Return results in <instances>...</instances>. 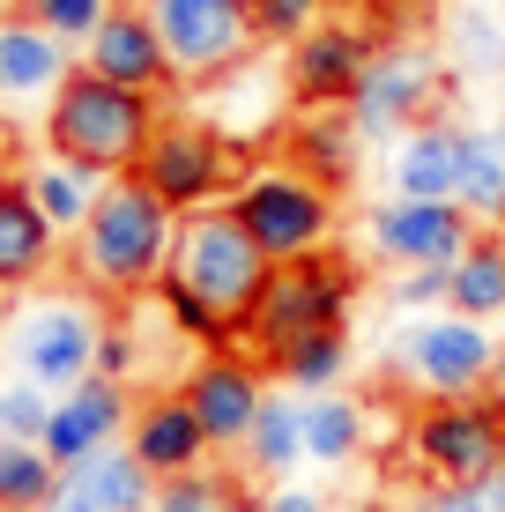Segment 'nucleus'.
Returning <instances> with one entry per match:
<instances>
[{
    "label": "nucleus",
    "mask_w": 505,
    "mask_h": 512,
    "mask_svg": "<svg viewBox=\"0 0 505 512\" xmlns=\"http://www.w3.org/2000/svg\"><path fill=\"white\" fill-rule=\"evenodd\" d=\"M0 156H8V149H0ZM0 171H8V164H0Z\"/></svg>",
    "instance_id": "nucleus-42"
},
{
    "label": "nucleus",
    "mask_w": 505,
    "mask_h": 512,
    "mask_svg": "<svg viewBox=\"0 0 505 512\" xmlns=\"http://www.w3.org/2000/svg\"><path fill=\"white\" fill-rule=\"evenodd\" d=\"M357 297H364V268L350 253H335V245L312 253V260H283V268L268 275V290H260V305L246 312V334H238V342L268 364V357H283L290 342H305V334H320V327H350Z\"/></svg>",
    "instance_id": "nucleus-4"
},
{
    "label": "nucleus",
    "mask_w": 505,
    "mask_h": 512,
    "mask_svg": "<svg viewBox=\"0 0 505 512\" xmlns=\"http://www.w3.org/2000/svg\"><path fill=\"white\" fill-rule=\"evenodd\" d=\"M327 23V0H253V38L260 45H298L305 30Z\"/></svg>",
    "instance_id": "nucleus-33"
},
{
    "label": "nucleus",
    "mask_w": 505,
    "mask_h": 512,
    "mask_svg": "<svg viewBox=\"0 0 505 512\" xmlns=\"http://www.w3.org/2000/svg\"><path fill=\"white\" fill-rule=\"evenodd\" d=\"M246 512H260V498H253V505H246Z\"/></svg>",
    "instance_id": "nucleus-40"
},
{
    "label": "nucleus",
    "mask_w": 505,
    "mask_h": 512,
    "mask_svg": "<svg viewBox=\"0 0 505 512\" xmlns=\"http://www.w3.org/2000/svg\"><path fill=\"white\" fill-rule=\"evenodd\" d=\"M476 231L483 223L461 201H409V193H394V201H379L364 216V253L394 275L402 268H454Z\"/></svg>",
    "instance_id": "nucleus-13"
},
{
    "label": "nucleus",
    "mask_w": 505,
    "mask_h": 512,
    "mask_svg": "<svg viewBox=\"0 0 505 512\" xmlns=\"http://www.w3.org/2000/svg\"><path fill=\"white\" fill-rule=\"evenodd\" d=\"M134 179H142L156 201H171L179 216H194V208H223L231 201V186L246 179V156H238L231 134H216L208 119L194 112H164L142 149V164H134Z\"/></svg>",
    "instance_id": "nucleus-8"
},
{
    "label": "nucleus",
    "mask_w": 505,
    "mask_h": 512,
    "mask_svg": "<svg viewBox=\"0 0 505 512\" xmlns=\"http://www.w3.org/2000/svg\"><path fill=\"white\" fill-rule=\"evenodd\" d=\"M505 461V409L491 394L468 401H416L409 416V468L424 483H468V475H498Z\"/></svg>",
    "instance_id": "nucleus-10"
},
{
    "label": "nucleus",
    "mask_w": 505,
    "mask_h": 512,
    "mask_svg": "<svg viewBox=\"0 0 505 512\" xmlns=\"http://www.w3.org/2000/svg\"><path fill=\"white\" fill-rule=\"evenodd\" d=\"M260 512H327L320 490H298V483H268L260 490Z\"/></svg>",
    "instance_id": "nucleus-38"
},
{
    "label": "nucleus",
    "mask_w": 505,
    "mask_h": 512,
    "mask_svg": "<svg viewBox=\"0 0 505 512\" xmlns=\"http://www.w3.org/2000/svg\"><path fill=\"white\" fill-rule=\"evenodd\" d=\"M23 186H30V201L45 208V223L60 238H75L82 223H90V208H97V193H104V179L97 171H82V164H67V156H30L23 164Z\"/></svg>",
    "instance_id": "nucleus-26"
},
{
    "label": "nucleus",
    "mask_w": 505,
    "mask_h": 512,
    "mask_svg": "<svg viewBox=\"0 0 505 512\" xmlns=\"http://www.w3.org/2000/svg\"><path fill=\"white\" fill-rule=\"evenodd\" d=\"M253 505V490H246V475H231V468H186V475H164L156 483V498L149 512H246Z\"/></svg>",
    "instance_id": "nucleus-29"
},
{
    "label": "nucleus",
    "mask_w": 505,
    "mask_h": 512,
    "mask_svg": "<svg viewBox=\"0 0 505 512\" xmlns=\"http://www.w3.org/2000/svg\"><path fill=\"white\" fill-rule=\"evenodd\" d=\"M149 498H156V475L134 461L127 446H104L90 461L60 468L45 512H149Z\"/></svg>",
    "instance_id": "nucleus-21"
},
{
    "label": "nucleus",
    "mask_w": 505,
    "mask_h": 512,
    "mask_svg": "<svg viewBox=\"0 0 505 512\" xmlns=\"http://www.w3.org/2000/svg\"><path fill=\"white\" fill-rule=\"evenodd\" d=\"M52 483H60V461H52L45 446L0 438V512H45Z\"/></svg>",
    "instance_id": "nucleus-30"
},
{
    "label": "nucleus",
    "mask_w": 505,
    "mask_h": 512,
    "mask_svg": "<svg viewBox=\"0 0 505 512\" xmlns=\"http://www.w3.org/2000/svg\"><path fill=\"white\" fill-rule=\"evenodd\" d=\"M238 461L246 475H268V483H290V475L305 468V394H290V386H275L268 401H260L246 446H238Z\"/></svg>",
    "instance_id": "nucleus-23"
},
{
    "label": "nucleus",
    "mask_w": 505,
    "mask_h": 512,
    "mask_svg": "<svg viewBox=\"0 0 505 512\" xmlns=\"http://www.w3.org/2000/svg\"><path fill=\"white\" fill-rule=\"evenodd\" d=\"M60 231L45 223V208L30 201L23 171H0V297H23L60 268Z\"/></svg>",
    "instance_id": "nucleus-18"
},
{
    "label": "nucleus",
    "mask_w": 505,
    "mask_h": 512,
    "mask_svg": "<svg viewBox=\"0 0 505 512\" xmlns=\"http://www.w3.org/2000/svg\"><path fill=\"white\" fill-rule=\"evenodd\" d=\"M171 245H179V208L156 201L127 171V179H104L90 223L67 238V275L97 305H134V297H156V282L171 268Z\"/></svg>",
    "instance_id": "nucleus-2"
},
{
    "label": "nucleus",
    "mask_w": 505,
    "mask_h": 512,
    "mask_svg": "<svg viewBox=\"0 0 505 512\" xmlns=\"http://www.w3.org/2000/svg\"><path fill=\"white\" fill-rule=\"evenodd\" d=\"M127 423H134V386L90 372L82 386H67V394H52V423H45V453L60 468L90 461L104 446H127Z\"/></svg>",
    "instance_id": "nucleus-15"
},
{
    "label": "nucleus",
    "mask_w": 505,
    "mask_h": 512,
    "mask_svg": "<svg viewBox=\"0 0 505 512\" xmlns=\"http://www.w3.org/2000/svg\"><path fill=\"white\" fill-rule=\"evenodd\" d=\"M498 334L468 312H416V320L387 342V379H402L416 401H468L491 394Z\"/></svg>",
    "instance_id": "nucleus-7"
},
{
    "label": "nucleus",
    "mask_w": 505,
    "mask_h": 512,
    "mask_svg": "<svg viewBox=\"0 0 505 512\" xmlns=\"http://www.w3.org/2000/svg\"><path fill=\"white\" fill-rule=\"evenodd\" d=\"M394 193H409V201H454L461 193V127L454 119H424V127H409L394 141V164H387Z\"/></svg>",
    "instance_id": "nucleus-22"
},
{
    "label": "nucleus",
    "mask_w": 505,
    "mask_h": 512,
    "mask_svg": "<svg viewBox=\"0 0 505 512\" xmlns=\"http://www.w3.org/2000/svg\"><path fill=\"white\" fill-rule=\"evenodd\" d=\"M498 475H505V461H498Z\"/></svg>",
    "instance_id": "nucleus-43"
},
{
    "label": "nucleus",
    "mask_w": 505,
    "mask_h": 512,
    "mask_svg": "<svg viewBox=\"0 0 505 512\" xmlns=\"http://www.w3.org/2000/svg\"><path fill=\"white\" fill-rule=\"evenodd\" d=\"M454 201L483 231H505V119L461 127V193Z\"/></svg>",
    "instance_id": "nucleus-24"
},
{
    "label": "nucleus",
    "mask_w": 505,
    "mask_h": 512,
    "mask_svg": "<svg viewBox=\"0 0 505 512\" xmlns=\"http://www.w3.org/2000/svg\"><path fill=\"white\" fill-rule=\"evenodd\" d=\"M342 193H327L320 179H305L298 164H246V179L231 186V216L246 223V238L283 268V260H312L335 245V223H342Z\"/></svg>",
    "instance_id": "nucleus-5"
},
{
    "label": "nucleus",
    "mask_w": 505,
    "mask_h": 512,
    "mask_svg": "<svg viewBox=\"0 0 505 512\" xmlns=\"http://www.w3.org/2000/svg\"><path fill=\"white\" fill-rule=\"evenodd\" d=\"M156 119H164V97L119 90V82L75 67V75L60 82V97L45 104V149L67 156V164H82V171H97V179H127V171L142 164Z\"/></svg>",
    "instance_id": "nucleus-3"
},
{
    "label": "nucleus",
    "mask_w": 505,
    "mask_h": 512,
    "mask_svg": "<svg viewBox=\"0 0 505 512\" xmlns=\"http://www.w3.org/2000/svg\"><path fill=\"white\" fill-rule=\"evenodd\" d=\"M491 401L505 409V334H498V364H491Z\"/></svg>",
    "instance_id": "nucleus-39"
},
{
    "label": "nucleus",
    "mask_w": 505,
    "mask_h": 512,
    "mask_svg": "<svg viewBox=\"0 0 505 512\" xmlns=\"http://www.w3.org/2000/svg\"><path fill=\"white\" fill-rule=\"evenodd\" d=\"M364 446H372V409H364L357 394H305V461L320 468H350L364 461Z\"/></svg>",
    "instance_id": "nucleus-25"
},
{
    "label": "nucleus",
    "mask_w": 505,
    "mask_h": 512,
    "mask_svg": "<svg viewBox=\"0 0 505 512\" xmlns=\"http://www.w3.org/2000/svg\"><path fill=\"white\" fill-rule=\"evenodd\" d=\"M379 38L364 23H342V15H327L320 30H305L298 45H290V97L298 104H350L364 67H372Z\"/></svg>",
    "instance_id": "nucleus-16"
},
{
    "label": "nucleus",
    "mask_w": 505,
    "mask_h": 512,
    "mask_svg": "<svg viewBox=\"0 0 505 512\" xmlns=\"http://www.w3.org/2000/svg\"><path fill=\"white\" fill-rule=\"evenodd\" d=\"M82 67L75 45H60L52 30L23 23V15H0V104H52L60 82Z\"/></svg>",
    "instance_id": "nucleus-19"
},
{
    "label": "nucleus",
    "mask_w": 505,
    "mask_h": 512,
    "mask_svg": "<svg viewBox=\"0 0 505 512\" xmlns=\"http://www.w3.org/2000/svg\"><path fill=\"white\" fill-rule=\"evenodd\" d=\"M439 97H446V60L416 38H387L364 67L357 97H350V119L364 141H402L409 127L439 119Z\"/></svg>",
    "instance_id": "nucleus-9"
},
{
    "label": "nucleus",
    "mask_w": 505,
    "mask_h": 512,
    "mask_svg": "<svg viewBox=\"0 0 505 512\" xmlns=\"http://www.w3.org/2000/svg\"><path fill=\"white\" fill-rule=\"evenodd\" d=\"M142 8L164 30V52L179 67V82H223L260 45L253 38V0H142Z\"/></svg>",
    "instance_id": "nucleus-11"
},
{
    "label": "nucleus",
    "mask_w": 505,
    "mask_h": 512,
    "mask_svg": "<svg viewBox=\"0 0 505 512\" xmlns=\"http://www.w3.org/2000/svg\"><path fill=\"white\" fill-rule=\"evenodd\" d=\"M446 312H468V320H505V231H476L468 253L446 275Z\"/></svg>",
    "instance_id": "nucleus-27"
},
{
    "label": "nucleus",
    "mask_w": 505,
    "mask_h": 512,
    "mask_svg": "<svg viewBox=\"0 0 505 512\" xmlns=\"http://www.w3.org/2000/svg\"><path fill=\"white\" fill-rule=\"evenodd\" d=\"M416 512H505V475H468V483H424Z\"/></svg>",
    "instance_id": "nucleus-34"
},
{
    "label": "nucleus",
    "mask_w": 505,
    "mask_h": 512,
    "mask_svg": "<svg viewBox=\"0 0 505 512\" xmlns=\"http://www.w3.org/2000/svg\"><path fill=\"white\" fill-rule=\"evenodd\" d=\"M283 164H298L327 193H350L357 164H364V134H357L350 104H298V119L283 134Z\"/></svg>",
    "instance_id": "nucleus-20"
},
{
    "label": "nucleus",
    "mask_w": 505,
    "mask_h": 512,
    "mask_svg": "<svg viewBox=\"0 0 505 512\" xmlns=\"http://www.w3.org/2000/svg\"><path fill=\"white\" fill-rule=\"evenodd\" d=\"M127 453L156 475V483H164V475H186V468H208V461H216V446H208L194 401H186L179 386H171V394H142V401H134Z\"/></svg>",
    "instance_id": "nucleus-17"
},
{
    "label": "nucleus",
    "mask_w": 505,
    "mask_h": 512,
    "mask_svg": "<svg viewBox=\"0 0 505 512\" xmlns=\"http://www.w3.org/2000/svg\"><path fill=\"white\" fill-rule=\"evenodd\" d=\"M454 45H461V60L476 67V75H498L505 67V23H491L483 8H468L454 23Z\"/></svg>",
    "instance_id": "nucleus-35"
},
{
    "label": "nucleus",
    "mask_w": 505,
    "mask_h": 512,
    "mask_svg": "<svg viewBox=\"0 0 505 512\" xmlns=\"http://www.w3.org/2000/svg\"><path fill=\"white\" fill-rule=\"evenodd\" d=\"M134 364H142V342H134V327H127V320H104L97 372H104V379H119V386H134Z\"/></svg>",
    "instance_id": "nucleus-37"
},
{
    "label": "nucleus",
    "mask_w": 505,
    "mask_h": 512,
    "mask_svg": "<svg viewBox=\"0 0 505 512\" xmlns=\"http://www.w3.org/2000/svg\"><path fill=\"white\" fill-rule=\"evenodd\" d=\"M350 364H357L350 327H320V334H305V342H290L283 357H268V372H275V386H290V394H335V386L350 379Z\"/></svg>",
    "instance_id": "nucleus-28"
},
{
    "label": "nucleus",
    "mask_w": 505,
    "mask_h": 512,
    "mask_svg": "<svg viewBox=\"0 0 505 512\" xmlns=\"http://www.w3.org/2000/svg\"><path fill=\"white\" fill-rule=\"evenodd\" d=\"M0 320H8V312H0Z\"/></svg>",
    "instance_id": "nucleus-44"
},
{
    "label": "nucleus",
    "mask_w": 505,
    "mask_h": 512,
    "mask_svg": "<svg viewBox=\"0 0 505 512\" xmlns=\"http://www.w3.org/2000/svg\"><path fill=\"white\" fill-rule=\"evenodd\" d=\"M15 379H38L45 394H67L97 372V342H104V312L90 290H45L0 320Z\"/></svg>",
    "instance_id": "nucleus-6"
},
{
    "label": "nucleus",
    "mask_w": 505,
    "mask_h": 512,
    "mask_svg": "<svg viewBox=\"0 0 505 512\" xmlns=\"http://www.w3.org/2000/svg\"><path fill=\"white\" fill-rule=\"evenodd\" d=\"M268 275L275 260L246 238L231 208H194V216H179V245H171V268L156 282V305L186 342L223 349L246 334V312L260 305Z\"/></svg>",
    "instance_id": "nucleus-1"
},
{
    "label": "nucleus",
    "mask_w": 505,
    "mask_h": 512,
    "mask_svg": "<svg viewBox=\"0 0 505 512\" xmlns=\"http://www.w3.org/2000/svg\"><path fill=\"white\" fill-rule=\"evenodd\" d=\"M446 275H454V268H402L387 282V305L394 312H439L446 305Z\"/></svg>",
    "instance_id": "nucleus-36"
},
{
    "label": "nucleus",
    "mask_w": 505,
    "mask_h": 512,
    "mask_svg": "<svg viewBox=\"0 0 505 512\" xmlns=\"http://www.w3.org/2000/svg\"><path fill=\"white\" fill-rule=\"evenodd\" d=\"M82 67L104 75V82H119V90H142V97L179 90V67H171V52H164V30L149 23L142 0H119V8L104 15L97 38L82 45Z\"/></svg>",
    "instance_id": "nucleus-14"
},
{
    "label": "nucleus",
    "mask_w": 505,
    "mask_h": 512,
    "mask_svg": "<svg viewBox=\"0 0 505 512\" xmlns=\"http://www.w3.org/2000/svg\"><path fill=\"white\" fill-rule=\"evenodd\" d=\"M179 394L194 401L208 446H216V453H238V446H246V431H253V416H260V401L275 394V372L253 357L246 342H223V349H201V357L186 364Z\"/></svg>",
    "instance_id": "nucleus-12"
},
{
    "label": "nucleus",
    "mask_w": 505,
    "mask_h": 512,
    "mask_svg": "<svg viewBox=\"0 0 505 512\" xmlns=\"http://www.w3.org/2000/svg\"><path fill=\"white\" fill-rule=\"evenodd\" d=\"M112 8H119V0H15V15H23V23L52 30V38L75 45V52L97 38V23H104Z\"/></svg>",
    "instance_id": "nucleus-31"
},
{
    "label": "nucleus",
    "mask_w": 505,
    "mask_h": 512,
    "mask_svg": "<svg viewBox=\"0 0 505 512\" xmlns=\"http://www.w3.org/2000/svg\"><path fill=\"white\" fill-rule=\"evenodd\" d=\"M45 423H52V394L38 379H0V438L45 446Z\"/></svg>",
    "instance_id": "nucleus-32"
},
{
    "label": "nucleus",
    "mask_w": 505,
    "mask_h": 512,
    "mask_svg": "<svg viewBox=\"0 0 505 512\" xmlns=\"http://www.w3.org/2000/svg\"><path fill=\"white\" fill-rule=\"evenodd\" d=\"M0 8H15V0H0Z\"/></svg>",
    "instance_id": "nucleus-41"
}]
</instances>
